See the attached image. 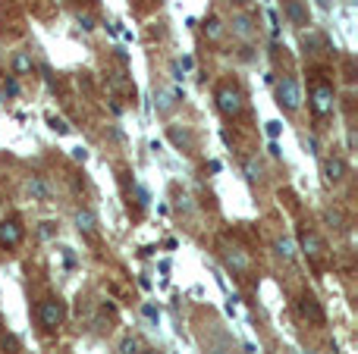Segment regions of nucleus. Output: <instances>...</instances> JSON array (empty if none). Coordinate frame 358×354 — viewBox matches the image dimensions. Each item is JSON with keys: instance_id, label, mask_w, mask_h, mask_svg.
I'll return each mask as SVG.
<instances>
[{"instance_id": "f257e3e1", "label": "nucleus", "mask_w": 358, "mask_h": 354, "mask_svg": "<svg viewBox=\"0 0 358 354\" xmlns=\"http://www.w3.org/2000/svg\"><path fill=\"white\" fill-rule=\"evenodd\" d=\"M308 107H311L314 119L321 123V119L333 116V107H336V91L327 79H318L311 85V94H308Z\"/></svg>"}, {"instance_id": "f03ea898", "label": "nucleus", "mask_w": 358, "mask_h": 354, "mask_svg": "<svg viewBox=\"0 0 358 354\" xmlns=\"http://www.w3.org/2000/svg\"><path fill=\"white\" fill-rule=\"evenodd\" d=\"M214 101H217V110L224 113L226 119H236L239 113L246 110V94H242V88H239V85H232V81L217 85Z\"/></svg>"}, {"instance_id": "7ed1b4c3", "label": "nucleus", "mask_w": 358, "mask_h": 354, "mask_svg": "<svg viewBox=\"0 0 358 354\" xmlns=\"http://www.w3.org/2000/svg\"><path fill=\"white\" fill-rule=\"evenodd\" d=\"M67 320V304L60 301V298H45V301L38 304V323L45 332H57Z\"/></svg>"}, {"instance_id": "20e7f679", "label": "nucleus", "mask_w": 358, "mask_h": 354, "mask_svg": "<svg viewBox=\"0 0 358 354\" xmlns=\"http://www.w3.org/2000/svg\"><path fill=\"white\" fill-rule=\"evenodd\" d=\"M276 103L286 113H296L302 107V85H298L296 75H283L280 79V85H276Z\"/></svg>"}, {"instance_id": "39448f33", "label": "nucleus", "mask_w": 358, "mask_h": 354, "mask_svg": "<svg viewBox=\"0 0 358 354\" xmlns=\"http://www.w3.org/2000/svg\"><path fill=\"white\" fill-rule=\"evenodd\" d=\"M296 314L305 320V323H311V326H324V323H327V314H324L321 301H318L314 295H308V292H302V295H298Z\"/></svg>"}, {"instance_id": "423d86ee", "label": "nucleus", "mask_w": 358, "mask_h": 354, "mask_svg": "<svg viewBox=\"0 0 358 354\" xmlns=\"http://www.w3.org/2000/svg\"><path fill=\"white\" fill-rule=\"evenodd\" d=\"M25 238V229L23 223L16 220V216H7V220L0 223V248H7V251H13V248H19Z\"/></svg>"}, {"instance_id": "0eeeda50", "label": "nucleus", "mask_w": 358, "mask_h": 354, "mask_svg": "<svg viewBox=\"0 0 358 354\" xmlns=\"http://www.w3.org/2000/svg\"><path fill=\"white\" fill-rule=\"evenodd\" d=\"M283 13H286V19H289L296 29H305V25H311V13H308L305 0H283Z\"/></svg>"}, {"instance_id": "6e6552de", "label": "nucleus", "mask_w": 358, "mask_h": 354, "mask_svg": "<svg viewBox=\"0 0 358 354\" xmlns=\"http://www.w3.org/2000/svg\"><path fill=\"white\" fill-rule=\"evenodd\" d=\"M324 179H327L330 185H336V182H343L346 179V160L343 157H336V154H330V157H324Z\"/></svg>"}, {"instance_id": "1a4fd4ad", "label": "nucleus", "mask_w": 358, "mask_h": 354, "mask_svg": "<svg viewBox=\"0 0 358 354\" xmlns=\"http://www.w3.org/2000/svg\"><path fill=\"white\" fill-rule=\"evenodd\" d=\"M302 248H305V254H308L311 260H321L324 251H327L324 238L318 236V232H311V229H305V232H302Z\"/></svg>"}, {"instance_id": "9d476101", "label": "nucleus", "mask_w": 358, "mask_h": 354, "mask_svg": "<svg viewBox=\"0 0 358 354\" xmlns=\"http://www.w3.org/2000/svg\"><path fill=\"white\" fill-rule=\"evenodd\" d=\"M224 260L236 270V273H246L248 270V254L242 248H224Z\"/></svg>"}, {"instance_id": "9b49d317", "label": "nucleus", "mask_w": 358, "mask_h": 354, "mask_svg": "<svg viewBox=\"0 0 358 354\" xmlns=\"http://www.w3.org/2000/svg\"><path fill=\"white\" fill-rule=\"evenodd\" d=\"M32 73H35V60H32V53L16 51L13 53V75H32Z\"/></svg>"}, {"instance_id": "f8f14e48", "label": "nucleus", "mask_w": 358, "mask_h": 354, "mask_svg": "<svg viewBox=\"0 0 358 354\" xmlns=\"http://www.w3.org/2000/svg\"><path fill=\"white\" fill-rule=\"evenodd\" d=\"M25 192H29L35 201H47L51 188H47V182L41 176H29V179H25Z\"/></svg>"}, {"instance_id": "ddd939ff", "label": "nucleus", "mask_w": 358, "mask_h": 354, "mask_svg": "<svg viewBox=\"0 0 358 354\" xmlns=\"http://www.w3.org/2000/svg\"><path fill=\"white\" fill-rule=\"evenodd\" d=\"M232 31H236L239 38H252L254 35V19L248 13H236L232 16Z\"/></svg>"}, {"instance_id": "4468645a", "label": "nucleus", "mask_w": 358, "mask_h": 354, "mask_svg": "<svg viewBox=\"0 0 358 354\" xmlns=\"http://www.w3.org/2000/svg\"><path fill=\"white\" fill-rule=\"evenodd\" d=\"M75 226H79V232H82V236H91V238H95L97 220H95V214H91V210H79V214H75Z\"/></svg>"}, {"instance_id": "2eb2a0df", "label": "nucleus", "mask_w": 358, "mask_h": 354, "mask_svg": "<svg viewBox=\"0 0 358 354\" xmlns=\"http://www.w3.org/2000/svg\"><path fill=\"white\" fill-rule=\"evenodd\" d=\"M204 38H208V41H220V38H224V23H220L217 16H208V19H204Z\"/></svg>"}, {"instance_id": "dca6fc26", "label": "nucleus", "mask_w": 358, "mask_h": 354, "mask_svg": "<svg viewBox=\"0 0 358 354\" xmlns=\"http://www.w3.org/2000/svg\"><path fill=\"white\" fill-rule=\"evenodd\" d=\"M276 257H283V260H296V244H292V238H276Z\"/></svg>"}, {"instance_id": "f3484780", "label": "nucleus", "mask_w": 358, "mask_h": 354, "mask_svg": "<svg viewBox=\"0 0 358 354\" xmlns=\"http://www.w3.org/2000/svg\"><path fill=\"white\" fill-rule=\"evenodd\" d=\"M170 138H173V141H176L179 148H186V151H192V148H195V141H192V135H189V132H179V129H176V126H173V129H170Z\"/></svg>"}, {"instance_id": "a211bd4d", "label": "nucleus", "mask_w": 358, "mask_h": 354, "mask_svg": "<svg viewBox=\"0 0 358 354\" xmlns=\"http://www.w3.org/2000/svg\"><path fill=\"white\" fill-rule=\"evenodd\" d=\"M324 220L333 229H343V210H339V207H327V210H324Z\"/></svg>"}, {"instance_id": "6ab92c4d", "label": "nucleus", "mask_w": 358, "mask_h": 354, "mask_svg": "<svg viewBox=\"0 0 358 354\" xmlns=\"http://www.w3.org/2000/svg\"><path fill=\"white\" fill-rule=\"evenodd\" d=\"M139 348H142V342L135 339V336H126L123 345H119V354H139Z\"/></svg>"}, {"instance_id": "aec40b11", "label": "nucleus", "mask_w": 358, "mask_h": 354, "mask_svg": "<svg viewBox=\"0 0 358 354\" xmlns=\"http://www.w3.org/2000/svg\"><path fill=\"white\" fill-rule=\"evenodd\" d=\"M75 23L82 25V31H95V16L91 13H75Z\"/></svg>"}, {"instance_id": "412c9836", "label": "nucleus", "mask_w": 358, "mask_h": 354, "mask_svg": "<svg viewBox=\"0 0 358 354\" xmlns=\"http://www.w3.org/2000/svg\"><path fill=\"white\" fill-rule=\"evenodd\" d=\"M160 0H135V13H148V10H154Z\"/></svg>"}, {"instance_id": "4be33fe9", "label": "nucleus", "mask_w": 358, "mask_h": 354, "mask_svg": "<svg viewBox=\"0 0 358 354\" xmlns=\"http://www.w3.org/2000/svg\"><path fill=\"white\" fill-rule=\"evenodd\" d=\"M246 176L252 179V182H258V176H261V166H258L254 160H248V163H246Z\"/></svg>"}, {"instance_id": "5701e85b", "label": "nucleus", "mask_w": 358, "mask_h": 354, "mask_svg": "<svg viewBox=\"0 0 358 354\" xmlns=\"http://www.w3.org/2000/svg\"><path fill=\"white\" fill-rule=\"evenodd\" d=\"M51 129H53V132H60V135H67V132H69V126L63 123V119H57V116H51Z\"/></svg>"}, {"instance_id": "b1692460", "label": "nucleus", "mask_w": 358, "mask_h": 354, "mask_svg": "<svg viewBox=\"0 0 358 354\" xmlns=\"http://www.w3.org/2000/svg\"><path fill=\"white\" fill-rule=\"evenodd\" d=\"M7 94H10V97H16V94H19V85H16V79H13V75H10V79H7Z\"/></svg>"}, {"instance_id": "393cba45", "label": "nucleus", "mask_w": 358, "mask_h": 354, "mask_svg": "<svg viewBox=\"0 0 358 354\" xmlns=\"http://www.w3.org/2000/svg\"><path fill=\"white\" fill-rule=\"evenodd\" d=\"M145 317H148V320H157V317H160V314H157V307H154V304H145Z\"/></svg>"}, {"instance_id": "a878e982", "label": "nucleus", "mask_w": 358, "mask_h": 354, "mask_svg": "<svg viewBox=\"0 0 358 354\" xmlns=\"http://www.w3.org/2000/svg\"><path fill=\"white\" fill-rule=\"evenodd\" d=\"M280 129H283L280 123H267V135H270V138H276V135H280Z\"/></svg>"}, {"instance_id": "bb28decb", "label": "nucleus", "mask_w": 358, "mask_h": 354, "mask_svg": "<svg viewBox=\"0 0 358 354\" xmlns=\"http://www.w3.org/2000/svg\"><path fill=\"white\" fill-rule=\"evenodd\" d=\"M73 157H75V160H82V163H85V157H88V151H85V148H75V151H73Z\"/></svg>"}, {"instance_id": "cd10ccee", "label": "nucleus", "mask_w": 358, "mask_h": 354, "mask_svg": "<svg viewBox=\"0 0 358 354\" xmlns=\"http://www.w3.org/2000/svg\"><path fill=\"white\" fill-rule=\"evenodd\" d=\"M145 354H160V351H154V348H148V351H145Z\"/></svg>"}]
</instances>
